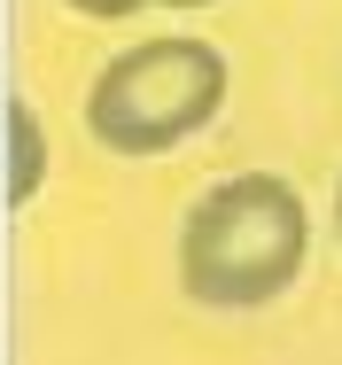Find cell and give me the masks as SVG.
<instances>
[{"mask_svg": "<svg viewBox=\"0 0 342 365\" xmlns=\"http://www.w3.org/2000/svg\"><path fill=\"white\" fill-rule=\"evenodd\" d=\"M311 210L280 171H233L179 218V288L203 311H265L303 280Z\"/></svg>", "mask_w": 342, "mask_h": 365, "instance_id": "1", "label": "cell"}, {"mask_svg": "<svg viewBox=\"0 0 342 365\" xmlns=\"http://www.w3.org/2000/svg\"><path fill=\"white\" fill-rule=\"evenodd\" d=\"M226 55L195 31H156L133 39L125 55H109L86 86V133L109 155H171L195 133L218 125L226 109Z\"/></svg>", "mask_w": 342, "mask_h": 365, "instance_id": "2", "label": "cell"}, {"mask_svg": "<svg viewBox=\"0 0 342 365\" xmlns=\"http://www.w3.org/2000/svg\"><path fill=\"white\" fill-rule=\"evenodd\" d=\"M39 187H47V125H39V109L16 93V101H8V210H31Z\"/></svg>", "mask_w": 342, "mask_h": 365, "instance_id": "3", "label": "cell"}, {"mask_svg": "<svg viewBox=\"0 0 342 365\" xmlns=\"http://www.w3.org/2000/svg\"><path fill=\"white\" fill-rule=\"evenodd\" d=\"M63 8H78V16H94V24H125V16H140L148 0H63Z\"/></svg>", "mask_w": 342, "mask_h": 365, "instance_id": "4", "label": "cell"}, {"mask_svg": "<svg viewBox=\"0 0 342 365\" xmlns=\"http://www.w3.org/2000/svg\"><path fill=\"white\" fill-rule=\"evenodd\" d=\"M148 8H210V0H148Z\"/></svg>", "mask_w": 342, "mask_h": 365, "instance_id": "5", "label": "cell"}, {"mask_svg": "<svg viewBox=\"0 0 342 365\" xmlns=\"http://www.w3.org/2000/svg\"><path fill=\"white\" fill-rule=\"evenodd\" d=\"M335 233H342V187H335Z\"/></svg>", "mask_w": 342, "mask_h": 365, "instance_id": "6", "label": "cell"}]
</instances>
